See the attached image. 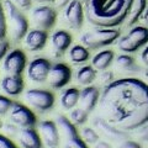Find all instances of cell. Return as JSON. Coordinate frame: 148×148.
I'll list each match as a JSON object with an SVG mask.
<instances>
[{
	"mask_svg": "<svg viewBox=\"0 0 148 148\" xmlns=\"http://www.w3.org/2000/svg\"><path fill=\"white\" fill-rule=\"evenodd\" d=\"M101 117L122 131H135L148 122V85L137 78L106 85L99 101Z\"/></svg>",
	"mask_w": 148,
	"mask_h": 148,
	"instance_id": "cell-1",
	"label": "cell"
},
{
	"mask_svg": "<svg viewBox=\"0 0 148 148\" xmlns=\"http://www.w3.org/2000/svg\"><path fill=\"white\" fill-rule=\"evenodd\" d=\"M85 16L91 25L115 29L127 20L133 0H85Z\"/></svg>",
	"mask_w": 148,
	"mask_h": 148,
	"instance_id": "cell-2",
	"label": "cell"
},
{
	"mask_svg": "<svg viewBox=\"0 0 148 148\" xmlns=\"http://www.w3.org/2000/svg\"><path fill=\"white\" fill-rule=\"evenodd\" d=\"M4 11L6 18V29L10 34V38L14 42H18L25 38L29 32V22L26 16L20 11V8L16 6L11 0H4Z\"/></svg>",
	"mask_w": 148,
	"mask_h": 148,
	"instance_id": "cell-3",
	"label": "cell"
},
{
	"mask_svg": "<svg viewBox=\"0 0 148 148\" xmlns=\"http://www.w3.org/2000/svg\"><path fill=\"white\" fill-rule=\"evenodd\" d=\"M120 38V31L115 29H104L98 27L95 30L84 32L80 36L82 45L89 49H100L106 46L112 45Z\"/></svg>",
	"mask_w": 148,
	"mask_h": 148,
	"instance_id": "cell-4",
	"label": "cell"
},
{
	"mask_svg": "<svg viewBox=\"0 0 148 148\" xmlns=\"http://www.w3.org/2000/svg\"><path fill=\"white\" fill-rule=\"evenodd\" d=\"M56 123L59 128V133L63 138L64 148H89L88 143L83 140V137L79 136L77 131V127L68 117L63 115H58Z\"/></svg>",
	"mask_w": 148,
	"mask_h": 148,
	"instance_id": "cell-5",
	"label": "cell"
},
{
	"mask_svg": "<svg viewBox=\"0 0 148 148\" xmlns=\"http://www.w3.org/2000/svg\"><path fill=\"white\" fill-rule=\"evenodd\" d=\"M148 43V27L133 26L127 35L119 40V49L125 53H135Z\"/></svg>",
	"mask_w": 148,
	"mask_h": 148,
	"instance_id": "cell-6",
	"label": "cell"
},
{
	"mask_svg": "<svg viewBox=\"0 0 148 148\" xmlns=\"http://www.w3.org/2000/svg\"><path fill=\"white\" fill-rule=\"evenodd\" d=\"M25 100L38 112H46L53 108L54 95L45 89H30L25 92Z\"/></svg>",
	"mask_w": 148,
	"mask_h": 148,
	"instance_id": "cell-7",
	"label": "cell"
},
{
	"mask_svg": "<svg viewBox=\"0 0 148 148\" xmlns=\"http://www.w3.org/2000/svg\"><path fill=\"white\" fill-rule=\"evenodd\" d=\"M31 17L37 29L47 31L54 26L56 20H57V12L51 6L40 5L32 10Z\"/></svg>",
	"mask_w": 148,
	"mask_h": 148,
	"instance_id": "cell-8",
	"label": "cell"
},
{
	"mask_svg": "<svg viewBox=\"0 0 148 148\" xmlns=\"http://www.w3.org/2000/svg\"><path fill=\"white\" fill-rule=\"evenodd\" d=\"M52 64L48 59L38 57L32 61L27 67V77L35 83H43L48 79Z\"/></svg>",
	"mask_w": 148,
	"mask_h": 148,
	"instance_id": "cell-9",
	"label": "cell"
},
{
	"mask_svg": "<svg viewBox=\"0 0 148 148\" xmlns=\"http://www.w3.org/2000/svg\"><path fill=\"white\" fill-rule=\"evenodd\" d=\"M10 120L22 128L34 127L36 125V116L27 106L14 103L12 108L10 110Z\"/></svg>",
	"mask_w": 148,
	"mask_h": 148,
	"instance_id": "cell-10",
	"label": "cell"
},
{
	"mask_svg": "<svg viewBox=\"0 0 148 148\" xmlns=\"http://www.w3.org/2000/svg\"><path fill=\"white\" fill-rule=\"evenodd\" d=\"M64 20L73 30H80L84 22V8L80 0H72L64 8Z\"/></svg>",
	"mask_w": 148,
	"mask_h": 148,
	"instance_id": "cell-11",
	"label": "cell"
},
{
	"mask_svg": "<svg viewBox=\"0 0 148 148\" xmlns=\"http://www.w3.org/2000/svg\"><path fill=\"white\" fill-rule=\"evenodd\" d=\"M72 79V69L64 63H57L52 66L48 75V83L53 89H62Z\"/></svg>",
	"mask_w": 148,
	"mask_h": 148,
	"instance_id": "cell-12",
	"label": "cell"
},
{
	"mask_svg": "<svg viewBox=\"0 0 148 148\" xmlns=\"http://www.w3.org/2000/svg\"><path fill=\"white\" fill-rule=\"evenodd\" d=\"M26 68V56L21 49H14L4 58V69L11 75H21Z\"/></svg>",
	"mask_w": 148,
	"mask_h": 148,
	"instance_id": "cell-13",
	"label": "cell"
},
{
	"mask_svg": "<svg viewBox=\"0 0 148 148\" xmlns=\"http://www.w3.org/2000/svg\"><path fill=\"white\" fill-rule=\"evenodd\" d=\"M40 130V136L42 138V142L48 148H57L59 145V131L58 126L54 121L51 120H46V121H41L38 125Z\"/></svg>",
	"mask_w": 148,
	"mask_h": 148,
	"instance_id": "cell-14",
	"label": "cell"
},
{
	"mask_svg": "<svg viewBox=\"0 0 148 148\" xmlns=\"http://www.w3.org/2000/svg\"><path fill=\"white\" fill-rule=\"evenodd\" d=\"M94 126L98 128L106 138H110V140H112V141H121V140L125 141L123 138H127V132L126 131H122V130L115 127L114 125L108 122L104 117H101V116L95 117Z\"/></svg>",
	"mask_w": 148,
	"mask_h": 148,
	"instance_id": "cell-15",
	"label": "cell"
},
{
	"mask_svg": "<svg viewBox=\"0 0 148 148\" xmlns=\"http://www.w3.org/2000/svg\"><path fill=\"white\" fill-rule=\"evenodd\" d=\"M100 101V92L98 88L88 85L84 89L80 90V96H79V108L85 110L86 112H91L95 109Z\"/></svg>",
	"mask_w": 148,
	"mask_h": 148,
	"instance_id": "cell-16",
	"label": "cell"
},
{
	"mask_svg": "<svg viewBox=\"0 0 148 148\" xmlns=\"http://www.w3.org/2000/svg\"><path fill=\"white\" fill-rule=\"evenodd\" d=\"M51 43L56 56H62L72 45V35L66 30H57L51 36Z\"/></svg>",
	"mask_w": 148,
	"mask_h": 148,
	"instance_id": "cell-17",
	"label": "cell"
},
{
	"mask_svg": "<svg viewBox=\"0 0 148 148\" xmlns=\"http://www.w3.org/2000/svg\"><path fill=\"white\" fill-rule=\"evenodd\" d=\"M47 31L40 30V29H35V30H30L25 36V45L32 52L36 51H41L46 43H47Z\"/></svg>",
	"mask_w": 148,
	"mask_h": 148,
	"instance_id": "cell-18",
	"label": "cell"
},
{
	"mask_svg": "<svg viewBox=\"0 0 148 148\" xmlns=\"http://www.w3.org/2000/svg\"><path fill=\"white\" fill-rule=\"evenodd\" d=\"M0 88L5 94L10 96H17L20 95L24 90V79L21 75H9L4 77L0 83Z\"/></svg>",
	"mask_w": 148,
	"mask_h": 148,
	"instance_id": "cell-19",
	"label": "cell"
},
{
	"mask_svg": "<svg viewBox=\"0 0 148 148\" xmlns=\"http://www.w3.org/2000/svg\"><path fill=\"white\" fill-rule=\"evenodd\" d=\"M18 142L24 148H42V138L34 127L22 128L18 132Z\"/></svg>",
	"mask_w": 148,
	"mask_h": 148,
	"instance_id": "cell-20",
	"label": "cell"
},
{
	"mask_svg": "<svg viewBox=\"0 0 148 148\" xmlns=\"http://www.w3.org/2000/svg\"><path fill=\"white\" fill-rule=\"evenodd\" d=\"M114 58H115V53L112 52L111 49H104V51H100L99 53H96L94 57L91 59V64L96 71H106L111 63L114 62Z\"/></svg>",
	"mask_w": 148,
	"mask_h": 148,
	"instance_id": "cell-21",
	"label": "cell"
},
{
	"mask_svg": "<svg viewBox=\"0 0 148 148\" xmlns=\"http://www.w3.org/2000/svg\"><path fill=\"white\" fill-rule=\"evenodd\" d=\"M79 96H80V90L77 89V88L66 89L61 95V105L66 110L74 109L79 104Z\"/></svg>",
	"mask_w": 148,
	"mask_h": 148,
	"instance_id": "cell-22",
	"label": "cell"
},
{
	"mask_svg": "<svg viewBox=\"0 0 148 148\" xmlns=\"http://www.w3.org/2000/svg\"><path fill=\"white\" fill-rule=\"evenodd\" d=\"M89 57H90L89 48H86L83 45H75L69 49V59L75 64L85 63L89 59Z\"/></svg>",
	"mask_w": 148,
	"mask_h": 148,
	"instance_id": "cell-23",
	"label": "cell"
},
{
	"mask_svg": "<svg viewBox=\"0 0 148 148\" xmlns=\"http://www.w3.org/2000/svg\"><path fill=\"white\" fill-rule=\"evenodd\" d=\"M147 9V0H133L132 9L130 12V16L127 18V25L133 26L140 20V17L143 15V12Z\"/></svg>",
	"mask_w": 148,
	"mask_h": 148,
	"instance_id": "cell-24",
	"label": "cell"
},
{
	"mask_svg": "<svg viewBox=\"0 0 148 148\" xmlns=\"http://www.w3.org/2000/svg\"><path fill=\"white\" fill-rule=\"evenodd\" d=\"M96 78V69L92 66H84L77 72V80L82 85H90Z\"/></svg>",
	"mask_w": 148,
	"mask_h": 148,
	"instance_id": "cell-25",
	"label": "cell"
},
{
	"mask_svg": "<svg viewBox=\"0 0 148 148\" xmlns=\"http://www.w3.org/2000/svg\"><path fill=\"white\" fill-rule=\"evenodd\" d=\"M116 64H117V67L123 69V71H128V72L138 71V67L135 62V59L130 54H120L116 58Z\"/></svg>",
	"mask_w": 148,
	"mask_h": 148,
	"instance_id": "cell-26",
	"label": "cell"
},
{
	"mask_svg": "<svg viewBox=\"0 0 148 148\" xmlns=\"http://www.w3.org/2000/svg\"><path fill=\"white\" fill-rule=\"evenodd\" d=\"M88 116H89V112H86L85 110H83L82 108H77V109H73L72 112H71V121L75 125H84L88 121Z\"/></svg>",
	"mask_w": 148,
	"mask_h": 148,
	"instance_id": "cell-27",
	"label": "cell"
},
{
	"mask_svg": "<svg viewBox=\"0 0 148 148\" xmlns=\"http://www.w3.org/2000/svg\"><path fill=\"white\" fill-rule=\"evenodd\" d=\"M82 137L88 145H95L99 142V133L91 127H84L82 131Z\"/></svg>",
	"mask_w": 148,
	"mask_h": 148,
	"instance_id": "cell-28",
	"label": "cell"
},
{
	"mask_svg": "<svg viewBox=\"0 0 148 148\" xmlns=\"http://www.w3.org/2000/svg\"><path fill=\"white\" fill-rule=\"evenodd\" d=\"M12 105H14V103H12L11 99H9L8 96L0 95V115L8 114L9 111L11 110Z\"/></svg>",
	"mask_w": 148,
	"mask_h": 148,
	"instance_id": "cell-29",
	"label": "cell"
},
{
	"mask_svg": "<svg viewBox=\"0 0 148 148\" xmlns=\"http://www.w3.org/2000/svg\"><path fill=\"white\" fill-rule=\"evenodd\" d=\"M6 18H5V11H4V6L0 4V40L5 38L6 35Z\"/></svg>",
	"mask_w": 148,
	"mask_h": 148,
	"instance_id": "cell-30",
	"label": "cell"
},
{
	"mask_svg": "<svg viewBox=\"0 0 148 148\" xmlns=\"http://www.w3.org/2000/svg\"><path fill=\"white\" fill-rule=\"evenodd\" d=\"M135 131H136V136L140 138L141 141H143V142L148 141V122L142 125L141 127H138Z\"/></svg>",
	"mask_w": 148,
	"mask_h": 148,
	"instance_id": "cell-31",
	"label": "cell"
},
{
	"mask_svg": "<svg viewBox=\"0 0 148 148\" xmlns=\"http://www.w3.org/2000/svg\"><path fill=\"white\" fill-rule=\"evenodd\" d=\"M8 51H9V41L5 38L0 40V61L6 57Z\"/></svg>",
	"mask_w": 148,
	"mask_h": 148,
	"instance_id": "cell-32",
	"label": "cell"
},
{
	"mask_svg": "<svg viewBox=\"0 0 148 148\" xmlns=\"http://www.w3.org/2000/svg\"><path fill=\"white\" fill-rule=\"evenodd\" d=\"M117 148H142L141 145L136 141H132V140H125L120 143V146Z\"/></svg>",
	"mask_w": 148,
	"mask_h": 148,
	"instance_id": "cell-33",
	"label": "cell"
},
{
	"mask_svg": "<svg viewBox=\"0 0 148 148\" xmlns=\"http://www.w3.org/2000/svg\"><path fill=\"white\" fill-rule=\"evenodd\" d=\"M0 148H17V147L14 145L12 141H10V138L0 135Z\"/></svg>",
	"mask_w": 148,
	"mask_h": 148,
	"instance_id": "cell-34",
	"label": "cell"
},
{
	"mask_svg": "<svg viewBox=\"0 0 148 148\" xmlns=\"http://www.w3.org/2000/svg\"><path fill=\"white\" fill-rule=\"evenodd\" d=\"M100 79L103 83H105L106 85H109L110 83L114 82V74L108 71H103V73H101V75H100Z\"/></svg>",
	"mask_w": 148,
	"mask_h": 148,
	"instance_id": "cell-35",
	"label": "cell"
},
{
	"mask_svg": "<svg viewBox=\"0 0 148 148\" xmlns=\"http://www.w3.org/2000/svg\"><path fill=\"white\" fill-rule=\"evenodd\" d=\"M11 1L15 4L16 6H18L20 9H24V10H27V9L31 8V0H11Z\"/></svg>",
	"mask_w": 148,
	"mask_h": 148,
	"instance_id": "cell-36",
	"label": "cell"
},
{
	"mask_svg": "<svg viewBox=\"0 0 148 148\" xmlns=\"http://www.w3.org/2000/svg\"><path fill=\"white\" fill-rule=\"evenodd\" d=\"M141 59H142V62L146 64V66H148V45L145 47V49L142 51V53H141Z\"/></svg>",
	"mask_w": 148,
	"mask_h": 148,
	"instance_id": "cell-37",
	"label": "cell"
},
{
	"mask_svg": "<svg viewBox=\"0 0 148 148\" xmlns=\"http://www.w3.org/2000/svg\"><path fill=\"white\" fill-rule=\"evenodd\" d=\"M94 148H112V147H111V145H110L109 142H106V141H99V142L95 143Z\"/></svg>",
	"mask_w": 148,
	"mask_h": 148,
	"instance_id": "cell-38",
	"label": "cell"
},
{
	"mask_svg": "<svg viewBox=\"0 0 148 148\" xmlns=\"http://www.w3.org/2000/svg\"><path fill=\"white\" fill-rule=\"evenodd\" d=\"M72 0H54V5L58 6V8H66Z\"/></svg>",
	"mask_w": 148,
	"mask_h": 148,
	"instance_id": "cell-39",
	"label": "cell"
},
{
	"mask_svg": "<svg viewBox=\"0 0 148 148\" xmlns=\"http://www.w3.org/2000/svg\"><path fill=\"white\" fill-rule=\"evenodd\" d=\"M142 17H143V21L146 22V25L148 26V8L145 10V12H143V15H142Z\"/></svg>",
	"mask_w": 148,
	"mask_h": 148,
	"instance_id": "cell-40",
	"label": "cell"
},
{
	"mask_svg": "<svg viewBox=\"0 0 148 148\" xmlns=\"http://www.w3.org/2000/svg\"><path fill=\"white\" fill-rule=\"evenodd\" d=\"M37 3H46V1H54V0H35Z\"/></svg>",
	"mask_w": 148,
	"mask_h": 148,
	"instance_id": "cell-41",
	"label": "cell"
},
{
	"mask_svg": "<svg viewBox=\"0 0 148 148\" xmlns=\"http://www.w3.org/2000/svg\"><path fill=\"white\" fill-rule=\"evenodd\" d=\"M146 78H147V79H148V71L146 72Z\"/></svg>",
	"mask_w": 148,
	"mask_h": 148,
	"instance_id": "cell-42",
	"label": "cell"
},
{
	"mask_svg": "<svg viewBox=\"0 0 148 148\" xmlns=\"http://www.w3.org/2000/svg\"><path fill=\"white\" fill-rule=\"evenodd\" d=\"M84 1H85V0H84Z\"/></svg>",
	"mask_w": 148,
	"mask_h": 148,
	"instance_id": "cell-43",
	"label": "cell"
}]
</instances>
